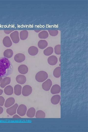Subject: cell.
<instances>
[{
    "label": "cell",
    "instance_id": "1",
    "mask_svg": "<svg viewBox=\"0 0 88 132\" xmlns=\"http://www.w3.org/2000/svg\"><path fill=\"white\" fill-rule=\"evenodd\" d=\"M13 66L10 61L5 57H0V77H4L11 74Z\"/></svg>",
    "mask_w": 88,
    "mask_h": 132
},
{
    "label": "cell",
    "instance_id": "28",
    "mask_svg": "<svg viewBox=\"0 0 88 132\" xmlns=\"http://www.w3.org/2000/svg\"><path fill=\"white\" fill-rule=\"evenodd\" d=\"M55 52L57 55L61 54V45L58 44L56 45L54 48Z\"/></svg>",
    "mask_w": 88,
    "mask_h": 132
},
{
    "label": "cell",
    "instance_id": "14",
    "mask_svg": "<svg viewBox=\"0 0 88 132\" xmlns=\"http://www.w3.org/2000/svg\"><path fill=\"white\" fill-rule=\"evenodd\" d=\"M18 70L20 73L23 74H26L28 70L27 66L24 65H22L18 67Z\"/></svg>",
    "mask_w": 88,
    "mask_h": 132
},
{
    "label": "cell",
    "instance_id": "7",
    "mask_svg": "<svg viewBox=\"0 0 88 132\" xmlns=\"http://www.w3.org/2000/svg\"><path fill=\"white\" fill-rule=\"evenodd\" d=\"M18 107V104L15 103L11 107L7 109L6 110V112L10 115H13L16 113Z\"/></svg>",
    "mask_w": 88,
    "mask_h": 132
},
{
    "label": "cell",
    "instance_id": "18",
    "mask_svg": "<svg viewBox=\"0 0 88 132\" xmlns=\"http://www.w3.org/2000/svg\"><path fill=\"white\" fill-rule=\"evenodd\" d=\"M48 43L45 40H40L38 42V46L39 48L43 49L48 45Z\"/></svg>",
    "mask_w": 88,
    "mask_h": 132
},
{
    "label": "cell",
    "instance_id": "11",
    "mask_svg": "<svg viewBox=\"0 0 88 132\" xmlns=\"http://www.w3.org/2000/svg\"><path fill=\"white\" fill-rule=\"evenodd\" d=\"M38 52V49L36 47L32 46L30 47L28 49L29 54L31 55L34 56L36 55Z\"/></svg>",
    "mask_w": 88,
    "mask_h": 132
},
{
    "label": "cell",
    "instance_id": "26",
    "mask_svg": "<svg viewBox=\"0 0 88 132\" xmlns=\"http://www.w3.org/2000/svg\"><path fill=\"white\" fill-rule=\"evenodd\" d=\"M49 35L48 32L46 31H43L40 32L38 34L39 37L41 39H46Z\"/></svg>",
    "mask_w": 88,
    "mask_h": 132
},
{
    "label": "cell",
    "instance_id": "2",
    "mask_svg": "<svg viewBox=\"0 0 88 132\" xmlns=\"http://www.w3.org/2000/svg\"><path fill=\"white\" fill-rule=\"evenodd\" d=\"M48 77V74L46 72L41 71L36 73L35 76V78L37 81L42 82L46 80Z\"/></svg>",
    "mask_w": 88,
    "mask_h": 132
},
{
    "label": "cell",
    "instance_id": "19",
    "mask_svg": "<svg viewBox=\"0 0 88 132\" xmlns=\"http://www.w3.org/2000/svg\"><path fill=\"white\" fill-rule=\"evenodd\" d=\"M4 92L5 94L8 95H11L13 93V89L11 85L7 86L4 89Z\"/></svg>",
    "mask_w": 88,
    "mask_h": 132
},
{
    "label": "cell",
    "instance_id": "4",
    "mask_svg": "<svg viewBox=\"0 0 88 132\" xmlns=\"http://www.w3.org/2000/svg\"><path fill=\"white\" fill-rule=\"evenodd\" d=\"M32 88L30 86L26 85L24 86L22 90V94L25 96H29L32 93Z\"/></svg>",
    "mask_w": 88,
    "mask_h": 132
},
{
    "label": "cell",
    "instance_id": "34",
    "mask_svg": "<svg viewBox=\"0 0 88 132\" xmlns=\"http://www.w3.org/2000/svg\"><path fill=\"white\" fill-rule=\"evenodd\" d=\"M3 92V90H2L0 89V95L2 94Z\"/></svg>",
    "mask_w": 88,
    "mask_h": 132
},
{
    "label": "cell",
    "instance_id": "20",
    "mask_svg": "<svg viewBox=\"0 0 88 132\" xmlns=\"http://www.w3.org/2000/svg\"><path fill=\"white\" fill-rule=\"evenodd\" d=\"M35 110L34 108H31L28 110L27 112V116L29 117L33 118L35 116Z\"/></svg>",
    "mask_w": 88,
    "mask_h": 132
},
{
    "label": "cell",
    "instance_id": "27",
    "mask_svg": "<svg viewBox=\"0 0 88 132\" xmlns=\"http://www.w3.org/2000/svg\"><path fill=\"white\" fill-rule=\"evenodd\" d=\"M45 113L43 111L39 110L36 113L35 117L37 118H44L45 117Z\"/></svg>",
    "mask_w": 88,
    "mask_h": 132
},
{
    "label": "cell",
    "instance_id": "33",
    "mask_svg": "<svg viewBox=\"0 0 88 132\" xmlns=\"http://www.w3.org/2000/svg\"><path fill=\"white\" fill-rule=\"evenodd\" d=\"M3 111V109L0 106V114H1Z\"/></svg>",
    "mask_w": 88,
    "mask_h": 132
},
{
    "label": "cell",
    "instance_id": "32",
    "mask_svg": "<svg viewBox=\"0 0 88 132\" xmlns=\"http://www.w3.org/2000/svg\"><path fill=\"white\" fill-rule=\"evenodd\" d=\"M13 118H21V117L18 115L17 114H15L13 116Z\"/></svg>",
    "mask_w": 88,
    "mask_h": 132
},
{
    "label": "cell",
    "instance_id": "8",
    "mask_svg": "<svg viewBox=\"0 0 88 132\" xmlns=\"http://www.w3.org/2000/svg\"><path fill=\"white\" fill-rule=\"evenodd\" d=\"M25 55L22 53H18L16 54L14 57V60L18 63H21L25 60Z\"/></svg>",
    "mask_w": 88,
    "mask_h": 132
},
{
    "label": "cell",
    "instance_id": "29",
    "mask_svg": "<svg viewBox=\"0 0 88 132\" xmlns=\"http://www.w3.org/2000/svg\"><path fill=\"white\" fill-rule=\"evenodd\" d=\"M50 35L52 36H55L58 34V32L56 30H48Z\"/></svg>",
    "mask_w": 88,
    "mask_h": 132
},
{
    "label": "cell",
    "instance_id": "10",
    "mask_svg": "<svg viewBox=\"0 0 88 132\" xmlns=\"http://www.w3.org/2000/svg\"><path fill=\"white\" fill-rule=\"evenodd\" d=\"M50 91L53 94L59 93L61 91V87L58 84L54 85L52 87Z\"/></svg>",
    "mask_w": 88,
    "mask_h": 132
},
{
    "label": "cell",
    "instance_id": "25",
    "mask_svg": "<svg viewBox=\"0 0 88 132\" xmlns=\"http://www.w3.org/2000/svg\"><path fill=\"white\" fill-rule=\"evenodd\" d=\"M53 49L52 47H49L44 50V53L45 55L49 56L53 53Z\"/></svg>",
    "mask_w": 88,
    "mask_h": 132
},
{
    "label": "cell",
    "instance_id": "15",
    "mask_svg": "<svg viewBox=\"0 0 88 132\" xmlns=\"http://www.w3.org/2000/svg\"><path fill=\"white\" fill-rule=\"evenodd\" d=\"M15 102V100L13 98H9L6 100L5 103V106L6 108L10 107L14 104Z\"/></svg>",
    "mask_w": 88,
    "mask_h": 132
},
{
    "label": "cell",
    "instance_id": "16",
    "mask_svg": "<svg viewBox=\"0 0 88 132\" xmlns=\"http://www.w3.org/2000/svg\"><path fill=\"white\" fill-rule=\"evenodd\" d=\"M11 78L6 77L2 80L0 84V87L2 88L5 87L7 85L10 84L11 82Z\"/></svg>",
    "mask_w": 88,
    "mask_h": 132
},
{
    "label": "cell",
    "instance_id": "3",
    "mask_svg": "<svg viewBox=\"0 0 88 132\" xmlns=\"http://www.w3.org/2000/svg\"><path fill=\"white\" fill-rule=\"evenodd\" d=\"M27 110L26 106L23 104L20 105L17 110V113L21 116H23L26 114Z\"/></svg>",
    "mask_w": 88,
    "mask_h": 132
},
{
    "label": "cell",
    "instance_id": "17",
    "mask_svg": "<svg viewBox=\"0 0 88 132\" xmlns=\"http://www.w3.org/2000/svg\"><path fill=\"white\" fill-rule=\"evenodd\" d=\"M61 99L60 95H55L53 96L51 99V102L54 105L58 104L59 102Z\"/></svg>",
    "mask_w": 88,
    "mask_h": 132
},
{
    "label": "cell",
    "instance_id": "9",
    "mask_svg": "<svg viewBox=\"0 0 88 132\" xmlns=\"http://www.w3.org/2000/svg\"><path fill=\"white\" fill-rule=\"evenodd\" d=\"M47 61L49 64L51 65H54L57 63L58 59L55 55H52L49 57L47 59Z\"/></svg>",
    "mask_w": 88,
    "mask_h": 132
},
{
    "label": "cell",
    "instance_id": "30",
    "mask_svg": "<svg viewBox=\"0 0 88 132\" xmlns=\"http://www.w3.org/2000/svg\"><path fill=\"white\" fill-rule=\"evenodd\" d=\"M5 101V100L4 98L2 96H0V106H3Z\"/></svg>",
    "mask_w": 88,
    "mask_h": 132
},
{
    "label": "cell",
    "instance_id": "23",
    "mask_svg": "<svg viewBox=\"0 0 88 132\" xmlns=\"http://www.w3.org/2000/svg\"><path fill=\"white\" fill-rule=\"evenodd\" d=\"M28 35V31L25 30L21 31L20 33V38L22 40L26 39L27 38Z\"/></svg>",
    "mask_w": 88,
    "mask_h": 132
},
{
    "label": "cell",
    "instance_id": "31",
    "mask_svg": "<svg viewBox=\"0 0 88 132\" xmlns=\"http://www.w3.org/2000/svg\"><path fill=\"white\" fill-rule=\"evenodd\" d=\"M13 31V30H4V32L6 34H9Z\"/></svg>",
    "mask_w": 88,
    "mask_h": 132
},
{
    "label": "cell",
    "instance_id": "35",
    "mask_svg": "<svg viewBox=\"0 0 88 132\" xmlns=\"http://www.w3.org/2000/svg\"><path fill=\"white\" fill-rule=\"evenodd\" d=\"M2 79V77H0V83Z\"/></svg>",
    "mask_w": 88,
    "mask_h": 132
},
{
    "label": "cell",
    "instance_id": "12",
    "mask_svg": "<svg viewBox=\"0 0 88 132\" xmlns=\"http://www.w3.org/2000/svg\"><path fill=\"white\" fill-rule=\"evenodd\" d=\"M3 43L4 45L6 47H10L12 45V42L9 37H5L3 40Z\"/></svg>",
    "mask_w": 88,
    "mask_h": 132
},
{
    "label": "cell",
    "instance_id": "24",
    "mask_svg": "<svg viewBox=\"0 0 88 132\" xmlns=\"http://www.w3.org/2000/svg\"><path fill=\"white\" fill-rule=\"evenodd\" d=\"M53 75L54 77L56 78H59L60 77V67H57L54 69L53 72Z\"/></svg>",
    "mask_w": 88,
    "mask_h": 132
},
{
    "label": "cell",
    "instance_id": "22",
    "mask_svg": "<svg viewBox=\"0 0 88 132\" xmlns=\"http://www.w3.org/2000/svg\"><path fill=\"white\" fill-rule=\"evenodd\" d=\"M22 87L19 84L16 85L14 87V93L17 96L20 95L21 93Z\"/></svg>",
    "mask_w": 88,
    "mask_h": 132
},
{
    "label": "cell",
    "instance_id": "6",
    "mask_svg": "<svg viewBox=\"0 0 88 132\" xmlns=\"http://www.w3.org/2000/svg\"><path fill=\"white\" fill-rule=\"evenodd\" d=\"M52 85V82L51 80L48 79L42 84V88L45 91H49Z\"/></svg>",
    "mask_w": 88,
    "mask_h": 132
},
{
    "label": "cell",
    "instance_id": "5",
    "mask_svg": "<svg viewBox=\"0 0 88 132\" xmlns=\"http://www.w3.org/2000/svg\"><path fill=\"white\" fill-rule=\"evenodd\" d=\"M10 37L13 42L15 43H18L19 41V33L17 31H15L10 34Z\"/></svg>",
    "mask_w": 88,
    "mask_h": 132
},
{
    "label": "cell",
    "instance_id": "36",
    "mask_svg": "<svg viewBox=\"0 0 88 132\" xmlns=\"http://www.w3.org/2000/svg\"><path fill=\"white\" fill-rule=\"evenodd\" d=\"M41 30H35V31L36 32H40Z\"/></svg>",
    "mask_w": 88,
    "mask_h": 132
},
{
    "label": "cell",
    "instance_id": "13",
    "mask_svg": "<svg viewBox=\"0 0 88 132\" xmlns=\"http://www.w3.org/2000/svg\"><path fill=\"white\" fill-rule=\"evenodd\" d=\"M16 80L18 83L21 84H23L26 82V78L24 76L19 75L16 77Z\"/></svg>",
    "mask_w": 88,
    "mask_h": 132
},
{
    "label": "cell",
    "instance_id": "21",
    "mask_svg": "<svg viewBox=\"0 0 88 132\" xmlns=\"http://www.w3.org/2000/svg\"><path fill=\"white\" fill-rule=\"evenodd\" d=\"M13 52L12 50L10 49L5 50L3 53L4 56L7 58H10L13 56Z\"/></svg>",
    "mask_w": 88,
    "mask_h": 132
}]
</instances>
